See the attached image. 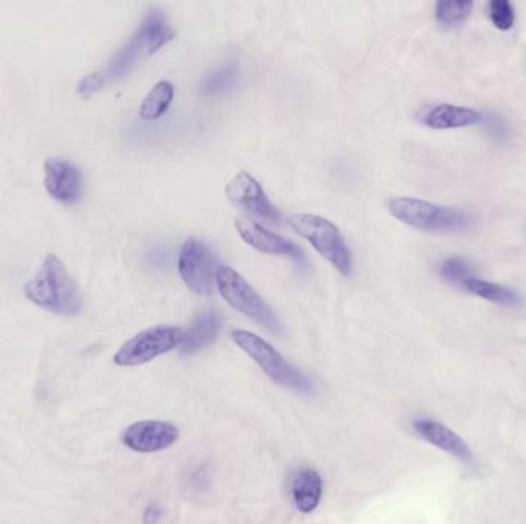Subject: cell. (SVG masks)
I'll use <instances>...</instances> for the list:
<instances>
[{"label": "cell", "mask_w": 526, "mask_h": 524, "mask_svg": "<svg viewBox=\"0 0 526 524\" xmlns=\"http://www.w3.org/2000/svg\"><path fill=\"white\" fill-rule=\"evenodd\" d=\"M394 219L423 233H459L471 223L470 214L414 197H396L388 202Z\"/></svg>", "instance_id": "3957f363"}, {"label": "cell", "mask_w": 526, "mask_h": 524, "mask_svg": "<svg viewBox=\"0 0 526 524\" xmlns=\"http://www.w3.org/2000/svg\"><path fill=\"white\" fill-rule=\"evenodd\" d=\"M185 340V329L177 326H154L131 337L114 354V365L134 368L147 365L160 355L180 348Z\"/></svg>", "instance_id": "52a82bcc"}, {"label": "cell", "mask_w": 526, "mask_h": 524, "mask_svg": "<svg viewBox=\"0 0 526 524\" xmlns=\"http://www.w3.org/2000/svg\"><path fill=\"white\" fill-rule=\"evenodd\" d=\"M234 225H236L240 239L244 240L251 248L260 251V253L270 254V256L290 257L296 262L305 260L302 249L296 243L279 236V234H274L273 231L260 225L256 220L248 219V217H239Z\"/></svg>", "instance_id": "8fae6325"}, {"label": "cell", "mask_w": 526, "mask_h": 524, "mask_svg": "<svg viewBox=\"0 0 526 524\" xmlns=\"http://www.w3.org/2000/svg\"><path fill=\"white\" fill-rule=\"evenodd\" d=\"M44 185L47 193L60 203L79 202L84 194V177L73 163L48 159L44 163Z\"/></svg>", "instance_id": "7c38bea8"}, {"label": "cell", "mask_w": 526, "mask_h": 524, "mask_svg": "<svg viewBox=\"0 0 526 524\" xmlns=\"http://www.w3.org/2000/svg\"><path fill=\"white\" fill-rule=\"evenodd\" d=\"M174 37L176 31L171 27L164 11L154 8L144 17L142 24L127 44L108 62L107 67L102 71L105 80L114 82L124 79L140 62L150 59L160 48L170 44Z\"/></svg>", "instance_id": "7a4b0ae2"}, {"label": "cell", "mask_w": 526, "mask_h": 524, "mask_svg": "<svg viewBox=\"0 0 526 524\" xmlns=\"http://www.w3.org/2000/svg\"><path fill=\"white\" fill-rule=\"evenodd\" d=\"M473 8L474 4L470 0H443L437 2L434 16L440 27L453 30L467 22L468 17L473 13Z\"/></svg>", "instance_id": "ffe728a7"}, {"label": "cell", "mask_w": 526, "mask_h": 524, "mask_svg": "<svg viewBox=\"0 0 526 524\" xmlns=\"http://www.w3.org/2000/svg\"><path fill=\"white\" fill-rule=\"evenodd\" d=\"M439 274L445 282L457 286L465 277L473 274V269L470 263L462 257H450L440 265Z\"/></svg>", "instance_id": "7402d4cb"}, {"label": "cell", "mask_w": 526, "mask_h": 524, "mask_svg": "<svg viewBox=\"0 0 526 524\" xmlns=\"http://www.w3.org/2000/svg\"><path fill=\"white\" fill-rule=\"evenodd\" d=\"M216 288L219 289L220 296L224 297L225 302L231 308L274 334L282 332V325L273 309L259 296V292L244 277L240 276L236 269L231 266H219L216 274Z\"/></svg>", "instance_id": "8992f818"}, {"label": "cell", "mask_w": 526, "mask_h": 524, "mask_svg": "<svg viewBox=\"0 0 526 524\" xmlns=\"http://www.w3.org/2000/svg\"><path fill=\"white\" fill-rule=\"evenodd\" d=\"M287 222L294 233L307 240L337 272L345 277L351 276L353 254L347 240L333 222L316 214H291Z\"/></svg>", "instance_id": "5b68a950"}, {"label": "cell", "mask_w": 526, "mask_h": 524, "mask_svg": "<svg viewBox=\"0 0 526 524\" xmlns=\"http://www.w3.org/2000/svg\"><path fill=\"white\" fill-rule=\"evenodd\" d=\"M290 495L294 508L300 514H311L319 508L323 495V480L313 468L294 472L290 481Z\"/></svg>", "instance_id": "9a60e30c"}, {"label": "cell", "mask_w": 526, "mask_h": 524, "mask_svg": "<svg viewBox=\"0 0 526 524\" xmlns=\"http://www.w3.org/2000/svg\"><path fill=\"white\" fill-rule=\"evenodd\" d=\"M457 288L468 292L471 296L479 297V299L487 300V302L496 303L500 306H508V308H517L522 305L523 299L519 292L508 288L499 283L490 282V280L480 279V277L471 276L465 277L462 282L457 285Z\"/></svg>", "instance_id": "e0dca14e"}, {"label": "cell", "mask_w": 526, "mask_h": 524, "mask_svg": "<svg viewBox=\"0 0 526 524\" xmlns=\"http://www.w3.org/2000/svg\"><path fill=\"white\" fill-rule=\"evenodd\" d=\"M240 77V65L237 60H228L205 76L202 82V94L204 96H219L228 93L236 87Z\"/></svg>", "instance_id": "d6986e66"}, {"label": "cell", "mask_w": 526, "mask_h": 524, "mask_svg": "<svg viewBox=\"0 0 526 524\" xmlns=\"http://www.w3.org/2000/svg\"><path fill=\"white\" fill-rule=\"evenodd\" d=\"M179 435V428L174 423L165 420H140L125 429L122 442L131 451L154 454L171 448L179 440Z\"/></svg>", "instance_id": "30bf717a"}, {"label": "cell", "mask_w": 526, "mask_h": 524, "mask_svg": "<svg viewBox=\"0 0 526 524\" xmlns=\"http://www.w3.org/2000/svg\"><path fill=\"white\" fill-rule=\"evenodd\" d=\"M225 194L236 208L257 217L262 222L279 223L282 219L279 209L263 191L259 180L254 179L247 171H240L227 183Z\"/></svg>", "instance_id": "9c48e42d"}, {"label": "cell", "mask_w": 526, "mask_h": 524, "mask_svg": "<svg viewBox=\"0 0 526 524\" xmlns=\"http://www.w3.org/2000/svg\"><path fill=\"white\" fill-rule=\"evenodd\" d=\"M24 291L31 303L57 316H77L84 308L79 285L65 263L54 254L45 256L39 271L28 280Z\"/></svg>", "instance_id": "6da1fadb"}, {"label": "cell", "mask_w": 526, "mask_h": 524, "mask_svg": "<svg viewBox=\"0 0 526 524\" xmlns=\"http://www.w3.org/2000/svg\"><path fill=\"white\" fill-rule=\"evenodd\" d=\"M413 429L422 440L430 443L434 448L462 461L465 465L474 463V455L470 445L447 425H443L433 418H417L413 422Z\"/></svg>", "instance_id": "4fadbf2b"}, {"label": "cell", "mask_w": 526, "mask_h": 524, "mask_svg": "<svg viewBox=\"0 0 526 524\" xmlns=\"http://www.w3.org/2000/svg\"><path fill=\"white\" fill-rule=\"evenodd\" d=\"M174 100V85L168 80H160L151 88L140 105L139 116L145 122H156L170 110Z\"/></svg>", "instance_id": "ac0fdd59"}, {"label": "cell", "mask_w": 526, "mask_h": 524, "mask_svg": "<svg viewBox=\"0 0 526 524\" xmlns=\"http://www.w3.org/2000/svg\"><path fill=\"white\" fill-rule=\"evenodd\" d=\"M417 120L431 130H459L474 127L485 120V114L474 108L460 107L451 103H431L420 108Z\"/></svg>", "instance_id": "5bb4252c"}, {"label": "cell", "mask_w": 526, "mask_h": 524, "mask_svg": "<svg viewBox=\"0 0 526 524\" xmlns=\"http://www.w3.org/2000/svg\"><path fill=\"white\" fill-rule=\"evenodd\" d=\"M216 256L210 246L188 239L180 249L179 274L197 296H211L216 288Z\"/></svg>", "instance_id": "ba28073f"}, {"label": "cell", "mask_w": 526, "mask_h": 524, "mask_svg": "<svg viewBox=\"0 0 526 524\" xmlns=\"http://www.w3.org/2000/svg\"><path fill=\"white\" fill-rule=\"evenodd\" d=\"M105 83H107V80H105L104 74H88V76H85L84 79L77 83V94L84 97V99H88V97L94 96L97 91L102 90L105 87Z\"/></svg>", "instance_id": "603a6c76"}, {"label": "cell", "mask_w": 526, "mask_h": 524, "mask_svg": "<svg viewBox=\"0 0 526 524\" xmlns=\"http://www.w3.org/2000/svg\"><path fill=\"white\" fill-rule=\"evenodd\" d=\"M488 16L494 27L500 31L513 30L516 24V10L508 0H493L488 4Z\"/></svg>", "instance_id": "44dd1931"}, {"label": "cell", "mask_w": 526, "mask_h": 524, "mask_svg": "<svg viewBox=\"0 0 526 524\" xmlns=\"http://www.w3.org/2000/svg\"><path fill=\"white\" fill-rule=\"evenodd\" d=\"M231 339L277 385L299 392V394L313 392V383L307 375L299 371L296 366L291 365L267 340L245 329H236L231 332Z\"/></svg>", "instance_id": "277c9868"}, {"label": "cell", "mask_w": 526, "mask_h": 524, "mask_svg": "<svg viewBox=\"0 0 526 524\" xmlns=\"http://www.w3.org/2000/svg\"><path fill=\"white\" fill-rule=\"evenodd\" d=\"M162 518V508L157 505H150L144 512L145 524H157Z\"/></svg>", "instance_id": "cb8c5ba5"}, {"label": "cell", "mask_w": 526, "mask_h": 524, "mask_svg": "<svg viewBox=\"0 0 526 524\" xmlns=\"http://www.w3.org/2000/svg\"><path fill=\"white\" fill-rule=\"evenodd\" d=\"M220 328H222V322L216 311L208 309V311L200 312L188 331H185V340L180 346V352L184 355H193L213 345Z\"/></svg>", "instance_id": "2e32d148"}]
</instances>
